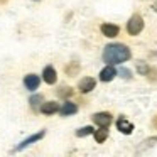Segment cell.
Segmentation results:
<instances>
[{
  "mask_svg": "<svg viewBox=\"0 0 157 157\" xmlns=\"http://www.w3.org/2000/svg\"><path fill=\"white\" fill-rule=\"evenodd\" d=\"M44 135H46V130H41V132H37V133H32L31 137L24 139V140H22V142L19 144L17 147H15V152H21V150H24L27 145H31V144H34V142H37V140H41Z\"/></svg>",
  "mask_w": 157,
  "mask_h": 157,
  "instance_id": "obj_3",
  "label": "cell"
},
{
  "mask_svg": "<svg viewBox=\"0 0 157 157\" xmlns=\"http://www.w3.org/2000/svg\"><path fill=\"white\" fill-rule=\"evenodd\" d=\"M91 118L98 127H105V128H108L110 123H112V115H110L108 112H98V113H95Z\"/></svg>",
  "mask_w": 157,
  "mask_h": 157,
  "instance_id": "obj_4",
  "label": "cell"
},
{
  "mask_svg": "<svg viewBox=\"0 0 157 157\" xmlns=\"http://www.w3.org/2000/svg\"><path fill=\"white\" fill-rule=\"evenodd\" d=\"M137 71H139L140 75L147 76V75H149V71H150V66L147 64L145 61H139V63H137Z\"/></svg>",
  "mask_w": 157,
  "mask_h": 157,
  "instance_id": "obj_17",
  "label": "cell"
},
{
  "mask_svg": "<svg viewBox=\"0 0 157 157\" xmlns=\"http://www.w3.org/2000/svg\"><path fill=\"white\" fill-rule=\"evenodd\" d=\"M42 79H44L48 85H54V83L58 81V73H56V69L52 68V66H46L44 71H42Z\"/></svg>",
  "mask_w": 157,
  "mask_h": 157,
  "instance_id": "obj_10",
  "label": "cell"
},
{
  "mask_svg": "<svg viewBox=\"0 0 157 157\" xmlns=\"http://www.w3.org/2000/svg\"><path fill=\"white\" fill-rule=\"evenodd\" d=\"M100 31H101V34L105 36V37H117L118 32H120V27L115 24H101Z\"/></svg>",
  "mask_w": 157,
  "mask_h": 157,
  "instance_id": "obj_11",
  "label": "cell"
},
{
  "mask_svg": "<svg viewBox=\"0 0 157 157\" xmlns=\"http://www.w3.org/2000/svg\"><path fill=\"white\" fill-rule=\"evenodd\" d=\"M154 125L157 127V117H155V118H154Z\"/></svg>",
  "mask_w": 157,
  "mask_h": 157,
  "instance_id": "obj_21",
  "label": "cell"
},
{
  "mask_svg": "<svg viewBox=\"0 0 157 157\" xmlns=\"http://www.w3.org/2000/svg\"><path fill=\"white\" fill-rule=\"evenodd\" d=\"M93 132H95V128L86 125V127H81V128L76 130V137H86V135H91Z\"/></svg>",
  "mask_w": 157,
  "mask_h": 157,
  "instance_id": "obj_16",
  "label": "cell"
},
{
  "mask_svg": "<svg viewBox=\"0 0 157 157\" xmlns=\"http://www.w3.org/2000/svg\"><path fill=\"white\" fill-rule=\"evenodd\" d=\"M93 135H95V140L98 144H103L106 140V137H108V130H106L105 127H100V130H95Z\"/></svg>",
  "mask_w": 157,
  "mask_h": 157,
  "instance_id": "obj_13",
  "label": "cell"
},
{
  "mask_svg": "<svg viewBox=\"0 0 157 157\" xmlns=\"http://www.w3.org/2000/svg\"><path fill=\"white\" fill-rule=\"evenodd\" d=\"M59 108H61V106L56 101H44L39 110H41V113H44V115H54L56 112H59Z\"/></svg>",
  "mask_w": 157,
  "mask_h": 157,
  "instance_id": "obj_12",
  "label": "cell"
},
{
  "mask_svg": "<svg viewBox=\"0 0 157 157\" xmlns=\"http://www.w3.org/2000/svg\"><path fill=\"white\" fill-rule=\"evenodd\" d=\"M64 73H66L68 76H76V75L79 73V63H76V61L69 63V64L64 68Z\"/></svg>",
  "mask_w": 157,
  "mask_h": 157,
  "instance_id": "obj_14",
  "label": "cell"
},
{
  "mask_svg": "<svg viewBox=\"0 0 157 157\" xmlns=\"http://www.w3.org/2000/svg\"><path fill=\"white\" fill-rule=\"evenodd\" d=\"M117 76V69L113 68V64H106L105 68L100 71V79H101L103 83H108V81H112L113 78Z\"/></svg>",
  "mask_w": 157,
  "mask_h": 157,
  "instance_id": "obj_7",
  "label": "cell"
},
{
  "mask_svg": "<svg viewBox=\"0 0 157 157\" xmlns=\"http://www.w3.org/2000/svg\"><path fill=\"white\" fill-rule=\"evenodd\" d=\"M59 95H61V96H71L73 95V90L69 88V86H68V88H66V86H63L61 91H59Z\"/></svg>",
  "mask_w": 157,
  "mask_h": 157,
  "instance_id": "obj_18",
  "label": "cell"
},
{
  "mask_svg": "<svg viewBox=\"0 0 157 157\" xmlns=\"http://www.w3.org/2000/svg\"><path fill=\"white\" fill-rule=\"evenodd\" d=\"M29 103H31V106L34 110H37V106L41 108V105L44 103V96L42 95H32L31 98H29Z\"/></svg>",
  "mask_w": 157,
  "mask_h": 157,
  "instance_id": "obj_15",
  "label": "cell"
},
{
  "mask_svg": "<svg viewBox=\"0 0 157 157\" xmlns=\"http://www.w3.org/2000/svg\"><path fill=\"white\" fill-rule=\"evenodd\" d=\"M142 29H144L142 15H139V14L132 15V17L128 19V22H127V32H128L130 36H139L140 32H142Z\"/></svg>",
  "mask_w": 157,
  "mask_h": 157,
  "instance_id": "obj_2",
  "label": "cell"
},
{
  "mask_svg": "<svg viewBox=\"0 0 157 157\" xmlns=\"http://www.w3.org/2000/svg\"><path fill=\"white\" fill-rule=\"evenodd\" d=\"M95 86H96V81H95V78H91V76H86V78H83L81 81L78 83V88H79V91H81V93L93 91Z\"/></svg>",
  "mask_w": 157,
  "mask_h": 157,
  "instance_id": "obj_6",
  "label": "cell"
},
{
  "mask_svg": "<svg viewBox=\"0 0 157 157\" xmlns=\"http://www.w3.org/2000/svg\"><path fill=\"white\" fill-rule=\"evenodd\" d=\"M117 128L122 133H125V135H130V133L133 132V123L128 122L125 117H120V118L117 120Z\"/></svg>",
  "mask_w": 157,
  "mask_h": 157,
  "instance_id": "obj_8",
  "label": "cell"
},
{
  "mask_svg": "<svg viewBox=\"0 0 157 157\" xmlns=\"http://www.w3.org/2000/svg\"><path fill=\"white\" fill-rule=\"evenodd\" d=\"M120 76H122V78H125V79H130L132 78V76H130V71L127 68H122L120 69Z\"/></svg>",
  "mask_w": 157,
  "mask_h": 157,
  "instance_id": "obj_19",
  "label": "cell"
},
{
  "mask_svg": "<svg viewBox=\"0 0 157 157\" xmlns=\"http://www.w3.org/2000/svg\"><path fill=\"white\" fill-rule=\"evenodd\" d=\"M75 113H78V106L73 101H68V100H66L61 105V108H59V115L61 117H71V115H75Z\"/></svg>",
  "mask_w": 157,
  "mask_h": 157,
  "instance_id": "obj_9",
  "label": "cell"
},
{
  "mask_svg": "<svg viewBox=\"0 0 157 157\" xmlns=\"http://www.w3.org/2000/svg\"><path fill=\"white\" fill-rule=\"evenodd\" d=\"M154 10L157 12V0H155V2H154Z\"/></svg>",
  "mask_w": 157,
  "mask_h": 157,
  "instance_id": "obj_20",
  "label": "cell"
},
{
  "mask_svg": "<svg viewBox=\"0 0 157 157\" xmlns=\"http://www.w3.org/2000/svg\"><path fill=\"white\" fill-rule=\"evenodd\" d=\"M130 58H132V52H130L128 46L120 44V42L108 44L103 49V61L106 64H122V63L128 61Z\"/></svg>",
  "mask_w": 157,
  "mask_h": 157,
  "instance_id": "obj_1",
  "label": "cell"
},
{
  "mask_svg": "<svg viewBox=\"0 0 157 157\" xmlns=\"http://www.w3.org/2000/svg\"><path fill=\"white\" fill-rule=\"evenodd\" d=\"M39 85H41V78H39L37 75H25L24 76V86L29 90V91H36V90L39 88Z\"/></svg>",
  "mask_w": 157,
  "mask_h": 157,
  "instance_id": "obj_5",
  "label": "cell"
}]
</instances>
